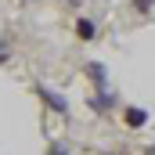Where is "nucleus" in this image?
I'll use <instances>...</instances> for the list:
<instances>
[{
  "instance_id": "5",
  "label": "nucleus",
  "mask_w": 155,
  "mask_h": 155,
  "mask_svg": "<svg viewBox=\"0 0 155 155\" xmlns=\"http://www.w3.org/2000/svg\"><path fill=\"white\" fill-rule=\"evenodd\" d=\"M51 155H69V152H65L61 144H54V148H51Z\"/></svg>"
},
{
  "instance_id": "6",
  "label": "nucleus",
  "mask_w": 155,
  "mask_h": 155,
  "mask_svg": "<svg viewBox=\"0 0 155 155\" xmlns=\"http://www.w3.org/2000/svg\"><path fill=\"white\" fill-rule=\"evenodd\" d=\"M144 155H155V148H144Z\"/></svg>"
},
{
  "instance_id": "1",
  "label": "nucleus",
  "mask_w": 155,
  "mask_h": 155,
  "mask_svg": "<svg viewBox=\"0 0 155 155\" xmlns=\"http://www.w3.org/2000/svg\"><path fill=\"white\" fill-rule=\"evenodd\" d=\"M123 123H126L130 130H141V126H148V112L137 108V105H126V108H123Z\"/></svg>"
},
{
  "instance_id": "2",
  "label": "nucleus",
  "mask_w": 155,
  "mask_h": 155,
  "mask_svg": "<svg viewBox=\"0 0 155 155\" xmlns=\"http://www.w3.org/2000/svg\"><path fill=\"white\" fill-rule=\"evenodd\" d=\"M36 94L43 97V101H47V105H51V108H54V112H61V116L69 112V101H65V97H58V94H51L43 83H36Z\"/></svg>"
},
{
  "instance_id": "3",
  "label": "nucleus",
  "mask_w": 155,
  "mask_h": 155,
  "mask_svg": "<svg viewBox=\"0 0 155 155\" xmlns=\"http://www.w3.org/2000/svg\"><path fill=\"white\" fill-rule=\"evenodd\" d=\"M76 36L79 40H94L97 36V22H94V18H79L76 22Z\"/></svg>"
},
{
  "instance_id": "4",
  "label": "nucleus",
  "mask_w": 155,
  "mask_h": 155,
  "mask_svg": "<svg viewBox=\"0 0 155 155\" xmlns=\"http://www.w3.org/2000/svg\"><path fill=\"white\" fill-rule=\"evenodd\" d=\"M152 7H155V0H134V11H137V15H148Z\"/></svg>"
}]
</instances>
